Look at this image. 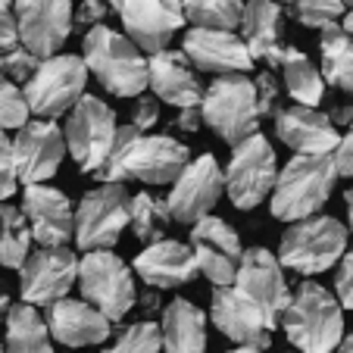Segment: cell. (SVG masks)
<instances>
[{
  "label": "cell",
  "mask_w": 353,
  "mask_h": 353,
  "mask_svg": "<svg viewBox=\"0 0 353 353\" xmlns=\"http://www.w3.org/2000/svg\"><path fill=\"white\" fill-rule=\"evenodd\" d=\"M107 13H110V7L103 3V0H81L79 7H75V26H81V28L91 32V28L103 26Z\"/></svg>",
  "instance_id": "cell-42"
},
{
  "label": "cell",
  "mask_w": 353,
  "mask_h": 353,
  "mask_svg": "<svg viewBox=\"0 0 353 353\" xmlns=\"http://www.w3.org/2000/svg\"><path fill=\"white\" fill-rule=\"evenodd\" d=\"M47 328L54 334L57 344L63 347H94L113 334V319L100 313L94 303H88L85 297H63L57 303L47 307Z\"/></svg>",
  "instance_id": "cell-23"
},
{
  "label": "cell",
  "mask_w": 353,
  "mask_h": 353,
  "mask_svg": "<svg viewBox=\"0 0 353 353\" xmlns=\"http://www.w3.org/2000/svg\"><path fill=\"white\" fill-rule=\"evenodd\" d=\"M10 307H13V300H10V294H3V291H0V325H7Z\"/></svg>",
  "instance_id": "cell-47"
},
{
  "label": "cell",
  "mask_w": 353,
  "mask_h": 353,
  "mask_svg": "<svg viewBox=\"0 0 353 353\" xmlns=\"http://www.w3.org/2000/svg\"><path fill=\"white\" fill-rule=\"evenodd\" d=\"M160 122V100L150 97V94H141L132 103V122L128 125L141 128V132H150V128Z\"/></svg>",
  "instance_id": "cell-40"
},
{
  "label": "cell",
  "mask_w": 353,
  "mask_h": 353,
  "mask_svg": "<svg viewBox=\"0 0 353 353\" xmlns=\"http://www.w3.org/2000/svg\"><path fill=\"white\" fill-rule=\"evenodd\" d=\"M63 134H66V147H69V157L75 160V166L81 172L97 175L100 166L107 163L110 150H113L116 134H119L113 107L103 103L100 97H94V94H85L66 113Z\"/></svg>",
  "instance_id": "cell-11"
},
{
  "label": "cell",
  "mask_w": 353,
  "mask_h": 353,
  "mask_svg": "<svg viewBox=\"0 0 353 353\" xmlns=\"http://www.w3.org/2000/svg\"><path fill=\"white\" fill-rule=\"evenodd\" d=\"M344 207H347V222H350V232H353V188L347 191V197H344Z\"/></svg>",
  "instance_id": "cell-48"
},
{
  "label": "cell",
  "mask_w": 353,
  "mask_h": 353,
  "mask_svg": "<svg viewBox=\"0 0 353 353\" xmlns=\"http://www.w3.org/2000/svg\"><path fill=\"white\" fill-rule=\"evenodd\" d=\"M328 119L334 122V125H350L353 122V97L350 94H344V100H338V103H332V107H325Z\"/></svg>",
  "instance_id": "cell-44"
},
{
  "label": "cell",
  "mask_w": 353,
  "mask_h": 353,
  "mask_svg": "<svg viewBox=\"0 0 353 353\" xmlns=\"http://www.w3.org/2000/svg\"><path fill=\"white\" fill-rule=\"evenodd\" d=\"M132 269L147 288H157V291L181 288V285H188V281H194V275L200 272L191 244H181V241H172V238L147 244L144 250L134 256Z\"/></svg>",
  "instance_id": "cell-24"
},
{
  "label": "cell",
  "mask_w": 353,
  "mask_h": 353,
  "mask_svg": "<svg viewBox=\"0 0 353 353\" xmlns=\"http://www.w3.org/2000/svg\"><path fill=\"white\" fill-rule=\"evenodd\" d=\"M79 291L88 303L100 310L107 319L119 322L138 303L134 269L113 250H91L81 256L79 266Z\"/></svg>",
  "instance_id": "cell-9"
},
{
  "label": "cell",
  "mask_w": 353,
  "mask_h": 353,
  "mask_svg": "<svg viewBox=\"0 0 353 353\" xmlns=\"http://www.w3.org/2000/svg\"><path fill=\"white\" fill-rule=\"evenodd\" d=\"M341 26H344V28H347V34L353 38V10H347V16H344V22H341Z\"/></svg>",
  "instance_id": "cell-51"
},
{
  "label": "cell",
  "mask_w": 353,
  "mask_h": 353,
  "mask_svg": "<svg viewBox=\"0 0 353 353\" xmlns=\"http://www.w3.org/2000/svg\"><path fill=\"white\" fill-rule=\"evenodd\" d=\"M19 44L34 57H57L75 26L72 0H16Z\"/></svg>",
  "instance_id": "cell-17"
},
{
  "label": "cell",
  "mask_w": 353,
  "mask_h": 353,
  "mask_svg": "<svg viewBox=\"0 0 353 353\" xmlns=\"http://www.w3.org/2000/svg\"><path fill=\"white\" fill-rule=\"evenodd\" d=\"M200 122H203V113H200V107H188V110H179V119H175V128L185 134L197 132Z\"/></svg>",
  "instance_id": "cell-45"
},
{
  "label": "cell",
  "mask_w": 353,
  "mask_h": 353,
  "mask_svg": "<svg viewBox=\"0 0 353 353\" xmlns=\"http://www.w3.org/2000/svg\"><path fill=\"white\" fill-rule=\"evenodd\" d=\"M191 163L188 144L169 134H150L134 125H119L107 163L100 166V181H144V185H172Z\"/></svg>",
  "instance_id": "cell-1"
},
{
  "label": "cell",
  "mask_w": 353,
  "mask_h": 353,
  "mask_svg": "<svg viewBox=\"0 0 353 353\" xmlns=\"http://www.w3.org/2000/svg\"><path fill=\"white\" fill-rule=\"evenodd\" d=\"M279 3L291 19H297L300 26L307 28H319V32L344 22L347 16L344 0H279Z\"/></svg>",
  "instance_id": "cell-34"
},
{
  "label": "cell",
  "mask_w": 353,
  "mask_h": 353,
  "mask_svg": "<svg viewBox=\"0 0 353 353\" xmlns=\"http://www.w3.org/2000/svg\"><path fill=\"white\" fill-rule=\"evenodd\" d=\"M319 54H322L319 69L325 75V85H332L338 94H350L353 97V38L347 34V28L341 22L322 28Z\"/></svg>",
  "instance_id": "cell-29"
},
{
  "label": "cell",
  "mask_w": 353,
  "mask_h": 353,
  "mask_svg": "<svg viewBox=\"0 0 353 353\" xmlns=\"http://www.w3.org/2000/svg\"><path fill=\"white\" fill-rule=\"evenodd\" d=\"M288 341L297 347V353H334L344 334V307L338 294L325 291L316 281H300L294 291L291 307L281 319Z\"/></svg>",
  "instance_id": "cell-4"
},
{
  "label": "cell",
  "mask_w": 353,
  "mask_h": 353,
  "mask_svg": "<svg viewBox=\"0 0 353 353\" xmlns=\"http://www.w3.org/2000/svg\"><path fill=\"white\" fill-rule=\"evenodd\" d=\"M134 307L141 310L144 319H150V316L157 313V307H160V294H157V288H147L144 294H138V303H134Z\"/></svg>",
  "instance_id": "cell-46"
},
{
  "label": "cell",
  "mask_w": 353,
  "mask_h": 353,
  "mask_svg": "<svg viewBox=\"0 0 353 353\" xmlns=\"http://www.w3.org/2000/svg\"><path fill=\"white\" fill-rule=\"evenodd\" d=\"M110 10L119 16L128 38L147 54L166 50L175 32L188 22L181 0H110Z\"/></svg>",
  "instance_id": "cell-13"
},
{
  "label": "cell",
  "mask_w": 353,
  "mask_h": 353,
  "mask_svg": "<svg viewBox=\"0 0 353 353\" xmlns=\"http://www.w3.org/2000/svg\"><path fill=\"white\" fill-rule=\"evenodd\" d=\"M132 194L122 181H100L79 200L75 210V244L79 250H113L128 225Z\"/></svg>",
  "instance_id": "cell-10"
},
{
  "label": "cell",
  "mask_w": 353,
  "mask_h": 353,
  "mask_svg": "<svg viewBox=\"0 0 353 353\" xmlns=\"http://www.w3.org/2000/svg\"><path fill=\"white\" fill-rule=\"evenodd\" d=\"M13 150L22 185H47L69 154L66 134L54 119H28L16 132Z\"/></svg>",
  "instance_id": "cell-16"
},
{
  "label": "cell",
  "mask_w": 353,
  "mask_h": 353,
  "mask_svg": "<svg viewBox=\"0 0 353 353\" xmlns=\"http://www.w3.org/2000/svg\"><path fill=\"white\" fill-rule=\"evenodd\" d=\"M22 213L41 247H69V241L75 238V210L60 188L26 185Z\"/></svg>",
  "instance_id": "cell-21"
},
{
  "label": "cell",
  "mask_w": 353,
  "mask_h": 353,
  "mask_svg": "<svg viewBox=\"0 0 353 353\" xmlns=\"http://www.w3.org/2000/svg\"><path fill=\"white\" fill-rule=\"evenodd\" d=\"M203 122L219 134L225 144H241L250 134L260 132V100H256V85L250 75L234 72L219 75L203 94L200 103Z\"/></svg>",
  "instance_id": "cell-6"
},
{
  "label": "cell",
  "mask_w": 353,
  "mask_h": 353,
  "mask_svg": "<svg viewBox=\"0 0 353 353\" xmlns=\"http://www.w3.org/2000/svg\"><path fill=\"white\" fill-rule=\"evenodd\" d=\"M334 163H338V172L344 179H353V125L350 132L341 138V147L334 150Z\"/></svg>",
  "instance_id": "cell-43"
},
{
  "label": "cell",
  "mask_w": 353,
  "mask_h": 353,
  "mask_svg": "<svg viewBox=\"0 0 353 353\" xmlns=\"http://www.w3.org/2000/svg\"><path fill=\"white\" fill-rule=\"evenodd\" d=\"M210 319L213 325L225 334L228 341L241 347H263L266 350L272 344V332L269 319L263 316V310L244 291H238L234 285L216 288L213 300H210Z\"/></svg>",
  "instance_id": "cell-19"
},
{
  "label": "cell",
  "mask_w": 353,
  "mask_h": 353,
  "mask_svg": "<svg viewBox=\"0 0 353 353\" xmlns=\"http://www.w3.org/2000/svg\"><path fill=\"white\" fill-rule=\"evenodd\" d=\"M172 222L169 213V200L157 197L150 191L132 194V207H128V228L134 232V238L144 244H157L166 238V228Z\"/></svg>",
  "instance_id": "cell-32"
},
{
  "label": "cell",
  "mask_w": 353,
  "mask_h": 353,
  "mask_svg": "<svg viewBox=\"0 0 353 353\" xmlns=\"http://www.w3.org/2000/svg\"><path fill=\"white\" fill-rule=\"evenodd\" d=\"M103 353H163V332L154 319H138Z\"/></svg>",
  "instance_id": "cell-35"
},
{
  "label": "cell",
  "mask_w": 353,
  "mask_h": 353,
  "mask_svg": "<svg viewBox=\"0 0 353 353\" xmlns=\"http://www.w3.org/2000/svg\"><path fill=\"white\" fill-rule=\"evenodd\" d=\"M88 63L85 57L75 54H57L41 60L38 72L22 85V94L28 100L38 119H57L66 116L69 110L85 97V85H88Z\"/></svg>",
  "instance_id": "cell-8"
},
{
  "label": "cell",
  "mask_w": 353,
  "mask_h": 353,
  "mask_svg": "<svg viewBox=\"0 0 353 353\" xmlns=\"http://www.w3.org/2000/svg\"><path fill=\"white\" fill-rule=\"evenodd\" d=\"M241 38L254 60H263L269 69L281 66L288 47L285 22H281V3L275 0H247L244 19H241Z\"/></svg>",
  "instance_id": "cell-26"
},
{
  "label": "cell",
  "mask_w": 353,
  "mask_h": 353,
  "mask_svg": "<svg viewBox=\"0 0 353 353\" xmlns=\"http://www.w3.org/2000/svg\"><path fill=\"white\" fill-rule=\"evenodd\" d=\"M294 353H297V350H294Z\"/></svg>",
  "instance_id": "cell-55"
},
{
  "label": "cell",
  "mask_w": 353,
  "mask_h": 353,
  "mask_svg": "<svg viewBox=\"0 0 353 353\" xmlns=\"http://www.w3.org/2000/svg\"><path fill=\"white\" fill-rule=\"evenodd\" d=\"M32 225H28L22 207L0 203V266L3 269H22V263L32 254Z\"/></svg>",
  "instance_id": "cell-31"
},
{
  "label": "cell",
  "mask_w": 353,
  "mask_h": 353,
  "mask_svg": "<svg viewBox=\"0 0 353 353\" xmlns=\"http://www.w3.org/2000/svg\"><path fill=\"white\" fill-rule=\"evenodd\" d=\"M28 116H32V110H28V100L22 94V88L0 75V128L3 132H10V128L19 132L28 122Z\"/></svg>",
  "instance_id": "cell-36"
},
{
  "label": "cell",
  "mask_w": 353,
  "mask_h": 353,
  "mask_svg": "<svg viewBox=\"0 0 353 353\" xmlns=\"http://www.w3.org/2000/svg\"><path fill=\"white\" fill-rule=\"evenodd\" d=\"M344 7H347V10H353V0H344Z\"/></svg>",
  "instance_id": "cell-53"
},
{
  "label": "cell",
  "mask_w": 353,
  "mask_h": 353,
  "mask_svg": "<svg viewBox=\"0 0 353 353\" xmlns=\"http://www.w3.org/2000/svg\"><path fill=\"white\" fill-rule=\"evenodd\" d=\"M334 353H353V332L347 334L344 341H341V347H338V350H334Z\"/></svg>",
  "instance_id": "cell-49"
},
{
  "label": "cell",
  "mask_w": 353,
  "mask_h": 353,
  "mask_svg": "<svg viewBox=\"0 0 353 353\" xmlns=\"http://www.w3.org/2000/svg\"><path fill=\"white\" fill-rule=\"evenodd\" d=\"M222 191H225V172L219 169V160L213 154H203L185 166V172L172 181L169 191V213L181 225H194V222L213 216V207L219 203Z\"/></svg>",
  "instance_id": "cell-14"
},
{
  "label": "cell",
  "mask_w": 353,
  "mask_h": 353,
  "mask_svg": "<svg viewBox=\"0 0 353 353\" xmlns=\"http://www.w3.org/2000/svg\"><path fill=\"white\" fill-rule=\"evenodd\" d=\"M191 250L197 256L200 272L207 275L216 288L234 285L238 279L241 260H244V247L241 238L225 219L207 216L191 225Z\"/></svg>",
  "instance_id": "cell-18"
},
{
  "label": "cell",
  "mask_w": 353,
  "mask_h": 353,
  "mask_svg": "<svg viewBox=\"0 0 353 353\" xmlns=\"http://www.w3.org/2000/svg\"><path fill=\"white\" fill-rule=\"evenodd\" d=\"M275 134L285 147H291L294 154H310V157H334L341 147L344 134L338 132L325 110L319 107H281L275 113Z\"/></svg>",
  "instance_id": "cell-20"
},
{
  "label": "cell",
  "mask_w": 353,
  "mask_h": 353,
  "mask_svg": "<svg viewBox=\"0 0 353 353\" xmlns=\"http://www.w3.org/2000/svg\"><path fill=\"white\" fill-rule=\"evenodd\" d=\"M334 294H338L341 307L353 310V247L344 254V260L338 263V275H334Z\"/></svg>",
  "instance_id": "cell-41"
},
{
  "label": "cell",
  "mask_w": 353,
  "mask_h": 353,
  "mask_svg": "<svg viewBox=\"0 0 353 353\" xmlns=\"http://www.w3.org/2000/svg\"><path fill=\"white\" fill-rule=\"evenodd\" d=\"M16 7V0H0V13H7V10Z\"/></svg>",
  "instance_id": "cell-52"
},
{
  "label": "cell",
  "mask_w": 353,
  "mask_h": 353,
  "mask_svg": "<svg viewBox=\"0 0 353 353\" xmlns=\"http://www.w3.org/2000/svg\"><path fill=\"white\" fill-rule=\"evenodd\" d=\"M41 66V57H34L32 50H26L22 44L10 47V50H0V75L16 85H26Z\"/></svg>",
  "instance_id": "cell-37"
},
{
  "label": "cell",
  "mask_w": 353,
  "mask_h": 353,
  "mask_svg": "<svg viewBox=\"0 0 353 353\" xmlns=\"http://www.w3.org/2000/svg\"><path fill=\"white\" fill-rule=\"evenodd\" d=\"M181 50L194 69L213 75H234V72H250L254 69V57L247 50L244 38L234 32H219V28H191L185 34Z\"/></svg>",
  "instance_id": "cell-22"
},
{
  "label": "cell",
  "mask_w": 353,
  "mask_h": 353,
  "mask_svg": "<svg viewBox=\"0 0 353 353\" xmlns=\"http://www.w3.org/2000/svg\"><path fill=\"white\" fill-rule=\"evenodd\" d=\"M279 157L266 134H250L232 147L225 166V194L238 210H256L266 197H272L279 181Z\"/></svg>",
  "instance_id": "cell-7"
},
{
  "label": "cell",
  "mask_w": 353,
  "mask_h": 353,
  "mask_svg": "<svg viewBox=\"0 0 353 353\" xmlns=\"http://www.w3.org/2000/svg\"><path fill=\"white\" fill-rule=\"evenodd\" d=\"M81 260L69 247H38L28 254L19 269V294L32 307H50L57 300L69 297L79 281Z\"/></svg>",
  "instance_id": "cell-12"
},
{
  "label": "cell",
  "mask_w": 353,
  "mask_h": 353,
  "mask_svg": "<svg viewBox=\"0 0 353 353\" xmlns=\"http://www.w3.org/2000/svg\"><path fill=\"white\" fill-rule=\"evenodd\" d=\"M150 91L160 103H169L175 110L200 107L207 88L200 85L194 63L188 60L185 50H160L150 54Z\"/></svg>",
  "instance_id": "cell-25"
},
{
  "label": "cell",
  "mask_w": 353,
  "mask_h": 353,
  "mask_svg": "<svg viewBox=\"0 0 353 353\" xmlns=\"http://www.w3.org/2000/svg\"><path fill=\"white\" fill-rule=\"evenodd\" d=\"M234 288L244 291L247 297L263 310L269 325L272 328L281 325L285 310L291 307L294 291L288 288L285 266H281V260L272 250H266V247H250V250H244V260H241Z\"/></svg>",
  "instance_id": "cell-15"
},
{
  "label": "cell",
  "mask_w": 353,
  "mask_h": 353,
  "mask_svg": "<svg viewBox=\"0 0 353 353\" xmlns=\"http://www.w3.org/2000/svg\"><path fill=\"white\" fill-rule=\"evenodd\" d=\"M3 353H54V334L32 303H13L3 325Z\"/></svg>",
  "instance_id": "cell-28"
},
{
  "label": "cell",
  "mask_w": 353,
  "mask_h": 353,
  "mask_svg": "<svg viewBox=\"0 0 353 353\" xmlns=\"http://www.w3.org/2000/svg\"><path fill=\"white\" fill-rule=\"evenodd\" d=\"M185 19L194 28H219L234 32L244 19V0H181Z\"/></svg>",
  "instance_id": "cell-33"
},
{
  "label": "cell",
  "mask_w": 353,
  "mask_h": 353,
  "mask_svg": "<svg viewBox=\"0 0 353 353\" xmlns=\"http://www.w3.org/2000/svg\"><path fill=\"white\" fill-rule=\"evenodd\" d=\"M228 353H266V350H263V347H234V350H228Z\"/></svg>",
  "instance_id": "cell-50"
},
{
  "label": "cell",
  "mask_w": 353,
  "mask_h": 353,
  "mask_svg": "<svg viewBox=\"0 0 353 353\" xmlns=\"http://www.w3.org/2000/svg\"><path fill=\"white\" fill-rule=\"evenodd\" d=\"M350 228L334 216H310V219L291 222L288 232L281 234L279 260L285 269L297 275H319L334 269L347 254Z\"/></svg>",
  "instance_id": "cell-5"
},
{
  "label": "cell",
  "mask_w": 353,
  "mask_h": 353,
  "mask_svg": "<svg viewBox=\"0 0 353 353\" xmlns=\"http://www.w3.org/2000/svg\"><path fill=\"white\" fill-rule=\"evenodd\" d=\"M81 57L88 72L100 81V88L122 100H134L150 88V60L128 34L110 26H97L81 41Z\"/></svg>",
  "instance_id": "cell-2"
},
{
  "label": "cell",
  "mask_w": 353,
  "mask_h": 353,
  "mask_svg": "<svg viewBox=\"0 0 353 353\" xmlns=\"http://www.w3.org/2000/svg\"><path fill=\"white\" fill-rule=\"evenodd\" d=\"M254 85H256V100H260V113H263V116H275V113L281 110V107H279L281 88H279V79H275V72H269V69L256 72Z\"/></svg>",
  "instance_id": "cell-39"
},
{
  "label": "cell",
  "mask_w": 353,
  "mask_h": 353,
  "mask_svg": "<svg viewBox=\"0 0 353 353\" xmlns=\"http://www.w3.org/2000/svg\"><path fill=\"white\" fill-rule=\"evenodd\" d=\"M341 172L334 157H310V154H294L279 172L275 191L269 197V210L275 219L281 222H300L316 216L328 203L334 185H338Z\"/></svg>",
  "instance_id": "cell-3"
},
{
  "label": "cell",
  "mask_w": 353,
  "mask_h": 353,
  "mask_svg": "<svg viewBox=\"0 0 353 353\" xmlns=\"http://www.w3.org/2000/svg\"><path fill=\"white\" fill-rule=\"evenodd\" d=\"M0 353H3V347H0Z\"/></svg>",
  "instance_id": "cell-54"
},
{
  "label": "cell",
  "mask_w": 353,
  "mask_h": 353,
  "mask_svg": "<svg viewBox=\"0 0 353 353\" xmlns=\"http://www.w3.org/2000/svg\"><path fill=\"white\" fill-rule=\"evenodd\" d=\"M279 69L285 72V91L294 103H300V107H319L322 100H325V75H322V69L303 50L288 47V54Z\"/></svg>",
  "instance_id": "cell-30"
},
{
  "label": "cell",
  "mask_w": 353,
  "mask_h": 353,
  "mask_svg": "<svg viewBox=\"0 0 353 353\" xmlns=\"http://www.w3.org/2000/svg\"><path fill=\"white\" fill-rule=\"evenodd\" d=\"M19 169H16V150L13 141L7 138V132L0 128V203L10 200L16 191H19Z\"/></svg>",
  "instance_id": "cell-38"
},
{
  "label": "cell",
  "mask_w": 353,
  "mask_h": 353,
  "mask_svg": "<svg viewBox=\"0 0 353 353\" xmlns=\"http://www.w3.org/2000/svg\"><path fill=\"white\" fill-rule=\"evenodd\" d=\"M160 332L166 353H207V316L191 300H169L163 307Z\"/></svg>",
  "instance_id": "cell-27"
}]
</instances>
